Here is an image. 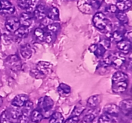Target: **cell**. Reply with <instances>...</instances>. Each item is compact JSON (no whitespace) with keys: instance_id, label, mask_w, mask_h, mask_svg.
Wrapping results in <instances>:
<instances>
[{"instance_id":"obj_1","label":"cell","mask_w":132,"mask_h":123,"mask_svg":"<svg viewBox=\"0 0 132 123\" xmlns=\"http://www.w3.org/2000/svg\"><path fill=\"white\" fill-rule=\"evenodd\" d=\"M92 20L95 27L106 33L107 37L110 38V36L112 32L113 25L110 20L106 17L105 15L100 12H97L93 17Z\"/></svg>"},{"instance_id":"obj_2","label":"cell","mask_w":132,"mask_h":123,"mask_svg":"<svg viewBox=\"0 0 132 123\" xmlns=\"http://www.w3.org/2000/svg\"><path fill=\"white\" fill-rule=\"evenodd\" d=\"M54 105V101L49 96H44L41 97L38 101V107L42 113L43 115L48 114L52 109Z\"/></svg>"},{"instance_id":"obj_3","label":"cell","mask_w":132,"mask_h":123,"mask_svg":"<svg viewBox=\"0 0 132 123\" xmlns=\"http://www.w3.org/2000/svg\"><path fill=\"white\" fill-rule=\"evenodd\" d=\"M110 65H113L116 68H119L126 61V56L124 53H114L108 56Z\"/></svg>"},{"instance_id":"obj_4","label":"cell","mask_w":132,"mask_h":123,"mask_svg":"<svg viewBox=\"0 0 132 123\" xmlns=\"http://www.w3.org/2000/svg\"><path fill=\"white\" fill-rule=\"evenodd\" d=\"M6 64L12 70L18 72L21 70L22 67V62L19 56L16 55H12L7 58Z\"/></svg>"},{"instance_id":"obj_5","label":"cell","mask_w":132,"mask_h":123,"mask_svg":"<svg viewBox=\"0 0 132 123\" xmlns=\"http://www.w3.org/2000/svg\"><path fill=\"white\" fill-rule=\"evenodd\" d=\"M120 112L126 117H131L132 110V100L131 99H126L121 101L119 105Z\"/></svg>"},{"instance_id":"obj_6","label":"cell","mask_w":132,"mask_h":123,"mask_svg":"<svg viewBox=\"0 0 132 123\" xmlns=\"http://www.w3.org/2000/svg\"><path fill=\"white\" fill-rule=\"evenodd\" d=\"M1 6L0 13L3 15L9 16L15 12V7L9 0H1Z\"/></svg>"},{"instance_id":"obj_7","label":"cell","mask_w":132,"mask_h":123,"mask_svg":"<svg viewBox=\"0 0 132 123\" xmlns=\"http://www.w3.org/2000/svg\"><path fill=\"white\" fill-rule=\"evenodd\" d=\"M19 18L15 16H10L5 21V28L9 32H14L20 26Z\"/></svg>"},{"instance_id":"obj_8","label":"cell","mask_w":132,"mask_h":123,"mask_svg":"<svg viewBox=\"0 0 132 123\" xmlns=\"http://www.w3.org/2000/svg\"><path fill=\"white\" fill-rule=\"evenodd\" d=\"M77 5L79 11L85 14H90L94 11L89 0H78Z\"/></svg>"},{"instance_id":"obj_9","label":"cell","mask_w":132,"mask_h":123,"mask_svg":"<svg viewBox=\"0 0 132 123\" xmlns=\"http://www.w3.org/2000/svg\"><path fill=\"white\" fill-rule=\"evenodd\" d=\"M100 113V108L98 107L92 108V110H89L86 114V115L83 117L81 123H92L95 118L98 116Z\"/></svg>"},{"instance_id":"obj_10","label":"cell","mask_w":132,"mask_h":123,"mask_svg":"<svg viewBox=\"0 0 132 123\" xmlns=\"http://www.w3.org/2000/svg\"><path fill=\"white\" fill-rule=\"evenodd\" d=\"M103 112L112 117H118L120 110L117 105L114 103H109L104 106Z\"/></svg>"},{"instance_id":"obj_11","label":"cell","mask_w":132,"mask_h":123,"mask_svg":"<svg viewBox=\"0 0 132 123\" xmlns=\"http://www.w3.org/2000/svg\"><path fill=\"white\" fill-rule=\"evenodd\" d=\"M46 8L43 5H38L32 13L33 17L37 20H42L46 17Z\"/></svg>"},{"instance_id":"obj_12","label":"cell","mask_w":132,"mask_h":123,"mask_svg":"<svg viewBox=\"0 0 132 123\" xmlns=\"http://www.w3.org/2000/svg\"><path fill=\"white\" fill-rule=\"evenodd\" d=\"M29 100L28 96L24 94H21L15 96L12 100L11 104L12 106H16V107L21 108L24 105L27 101Z\"/></svg>"},{"instance_id":"obj_13","label":"cell","mask_w":132,"mask_h":123,"mask_svg":"<svg viewBox=\"0 0 132 123\" xmlns=\"http://www.w3.org/2000/svg\"><path fill=\"white\" fill-rule=\"evenodd\" d=\"M52 67V64L48 61H40L36 65V69L45 76L51 72Z\"/></svg>"},{"instance_id":"obj_14","label":"cell","mask_w":132,"mask_h":123,"mask_svg":"<svg viewBox=\"0 0 132 123\" xmlns=\"http://www.w3.org/2000/svg\"><path fill=\"white\" fill-rule=\"evenodd\" d=\"M89 51L93 53L97 57H102L104 56L106 51V49L102 46L101 44H92L88 48Z\"/></svg>"},{"instance_id":"obj_15","label":"cell","mask_w":132,"mask_h":123,"mask_svg":"<svg viewBox=\"0 0 132 123\" xmlns=\"http://www.w3.org/2000/svg\"><path fill=\"white\" fill-rule=\"evenodd\" d=\"M128 87V81L112 82V90L115 93H122L127 90Z\"/></svg>"},{"instance_id":"obj_16","label":"cell","mask_w":132,"mask_h":123,"mask_svg":"<svg viewBox=\"0 0 132 123\" xmlns=\"http://www.w3.org/2000/svg\"><path fill=\"white\" fill-rule=\"evenodd\" d=\"M33 19V15H32V14H31V13L27 12L22 13L19 18L20 25L29 27L31 25V24H32Z\"/></svg>"},{"instance_id":"obj_17","label":"cell","mask_w":132,"mask_h":123,"mask_svg":"<svg viewBox=\"0 0 132 123\" xmlns=\"http://www.w3.org/2000/svg\"><path fill=\"white\" fill-rule=\"evenodd\" d=\"M101 99H102L101 95L96 94L90 96L86 102V106L89 107L90 108H94L97 107L99 104L101 103Z\"/></svg>"},{"instance_id":"obj_18","label":"cell","mask_w":132,"mask_h":123,"mask_svg":"<svg viewBox=\"0 0 132 123\" xmlns=\"http://www.w3.org/2000/svg\"><path fill=\"white\" fill-rule=\"evenodd\" d=\"M20 54L22 57L24 59H29L33 54V49L32 46L29 44H26L21 47Z\"/></svg>"},{"instance_id":"obj_19","label":"cell","mask_w":132,"mask_h":123,"mask_svg":"<svg viewBox=\"0 0 132 123\" xmlns=\"http://www.w3.org/2000/svg\"><path fill=\"white\" fill-rule=\"evenodd\" d=\"M124 33H125L124 29H122V27H121V28L112 32L110 36V40L116 41L117 43L121 40L123 39Z\"/></svg>"},{"instance_id":"obj_20","label":"cell","mask_w":132,"mask_h":123,"mask_svg":"<svg viewBox=\"0 0 132 123\" xmlns=\"http://www.w3.org/2000/svg\"><path fill=\"white\" fill-rule=\"evenodd\" d=\"M117 48L122 51V53H128L131 50V42L126 39H122L117 43Z\"/></svg>"},{"instance_id":"obj_21","label":"cell","mask_w":132,"mask_h":123,"mask_svg":"<svg viewBox=\"0 0 132 123\" xmlns=\"http://www.w3.org/2000/svg\"><path fill=\"white\" fill-rule=\"evenodd\" d=\"M46 17L52 20H59V11L55 6H52L46 12Z\"/></svg>"},{"instance_id":"obj_22","label":"cell","mask_w":132,"mask_h":123,"mask_svg":"<svg viewBox=\"0 0 132 123\" xmlns=\"http://www.w3.org/2000/svg\"><path fill=\"white\" fill-rule=\"evenodd\" d=\"M6 110L7 111L8 114L9 115V116L10 117V118L13 120H16L19 117V115L21 114V109L19 107H16V106H12V107H10L8 109H6Z\"/></svg>"},{"instance_id":"obj_23","label":"cell","mask_w":132,"mask_h":123,"mask_svg":"<svg viewBox=\"0 0 132 123\" xmlns=\"http://www.w3.org/2000/svg\"><path fill=\"white\" fill-rule=\"evenodd\" d=\"M116 5L119 11L124 12L131 7V2L130 0H119Z\"/></svg>"},{"instance_id":"obj_24","label":"cell","mask_w":132,"mask_h":123,"mask_svg":"<svg viewBox=\"0 0 132 123\" xmlns=\"http://www.w3.org/2000/svg\"><path fill=\"white\" fill-rule=\"evenodd\" d=\"M31 120L34 123H39L43 119V115L39 110H34L31 111L30 115Z\"/></svg>"},{"instance_id":"obj_25","label":"cell","mask_w":132,"mask_h":123,"mask_svg":"<svg viewBox=\"0 0 132 123\" xmlns=\"http://www.w3.org/2000/svg\"><path fill=\"white\" fill-rule=\"evenodd\" d=\"M29 33L28 27L20 26L14 32V35L19 38H23L27 37Z\"/></svg>"},{"instance_id":"obj_26","label":"cell","mask_w":132,"mask_h":123,"mask_svg":"<svg viewBox=\"0 0 132 123\" xmlns=\"http://www.w3.org/2000/svg\"><path fill=\"white\" fill-rule=\"evenodd\" d=\"M128 76L126 73L122 71H117L112 76V81H128Z\"/></svg>"},{"instance_id":"obj_27","label":"cell","mask_w":132,"mask_h":123,"mask_svg":"<svg viewBox=\"0 0 132 123\" xmlns=\"http://www.w3.org/2000/svg\"><path fill=\"white\" fill-rule=\"evenodd\" d=\"M64 118L60 112H54L50 115L49 123H63Z\"/></svg>"},{"instance_id":"obj_28","label":"cell","mask_w":132,"mask_h":123,"mask_svg":"<svg viewBox=\"0 0 132 123\" xmlns=\"http://www.w3.org/2000/svg\"><path fill=\"white\" fill-rule=\"evenodd\" d=\"M86 104H84L82 102H79L76 106L74 107V109L72 111V116H78L79 117L80 115L82 114L86 110Z\"/></svg>"},{"instance_id":"obj_29","label":"cell","mask_w":132,"mask_h":123,"mask_svg":"<svg viewBox=\"0 0 132 123\" xmlns=\"http://www.w3.org/2000/svg\"><path fill=\"white\" fill-rule=\"evenodd\" d=\"M116 16L117 18V19L119 20L120 23H121V24H122V25L127 24L128 23V17L126 15V13H125L124 12L119 11L118 10L116 13Z\"/></svg>"},{"instance_id":"obj_30","label":"cell","mask_w":132,"mask_h":123,"mask_svg":"<svg viewBox=\"0 0 132 123\" xmlns=\"http://www.w3.org/2000/svg\"><path fill=\"white\" fill-rule=\"evenodd\" d=\"M34 35L36 39L39 41H45V32L43 29L41 28H37L34 32Z\"/></svg>"},{"instance_id":"obj_31","label":"cell","mask_w":132,"mask_h":123,"mask_svg":"<svg viewBox=\"0 0 132 123\" xmlns=\"http://www.w3.org/2000/svg\"><path fill=\"white\" fill-rule=\"evenodd\" d=\"M60 26L61 25L59 23H51V24H48V25H47L45 27V29H46V31H47V32H51V33L56 34V33L60 30Z\"/></svg>"},{"instance_id":"obj_32","label":"cell","mask_w":132,"mask_h":123,"mask_svg":"<svg viewBox=\"0 0 132 123\" xmlns=\"http://www.w3.org/2000/svg\"><path fill=\"white\" fill-rule=\"evenodd\" d=\"M58 92L61 94H69L71 92V87L68 85L61 83L58 87Z\"/></svg>"},{"instance_id":"obj_33","label":"cell","mask_w":132,"mask_h":123,"mask_svg":"<svg viewBox=\"0 0 132 123\" xmlns=\"http://www.w3.org/2000/svg\"><path fill=\"white\" fill-rule=\"evenodd\" d=\"M32 109H33V102L28 100L23 106V108L21 109V113L30 116L31 111L33 110Z\"/></svg>"},{"instance_id":"obj_34","label":"cell","mask_w":132,"mask_h":123,"mask_svg":"<svg viewBox=\"0 0 132 123\" xmlns=\"http://www.w3.org/2000/svg\"><path fill=\"white\" fill-rule=\"evenodd\" d=\"M0 123H13V120L9 116L6 110L0 115Z\"/></svg>"},{"instance_id":"obj_35","label":"cell","mask_w":132,"mask_h":123,"mask_svg":"<svg viewBox=\"0 0 132 123\" xmlns=\"http://www.w3.org/2000/svg\"><path fill=\"white\" fill-rule=\"evenodd\" d=\"M98 123H113L112 117L104 114L101 115L98 119Z\"/></svg>"},{"instance_id":"obj_36","label":"cell","mask_w":132,"mask_h":123,"mask_svg":"<svg viewBox=\"0 0 132 123\" xmlns=\"http://www.w3.org/2000/svg\"><path fill=\"white\" fill-rule=\"evenodd\" d=\"M29 115L21 113L19 117L16 119L15 123H28L29 122Z\"/></svg>"},{"instance_id":"obj_37","label":"cell","mask_w":132,"mask_h":123,"mask_svg":"<svg viewBox=\"0 0 132 123\" xmlns=\"http://www.w3.org/2000/svg\"><path fill=\"white\" fill-rule=\"evenodd\" d=\"M94 10H97L101 7L104 0H89Z\"/></svg>"},{"instance_id":"obj_38","label":"cell","mask_w":132,"mask_h":123,"mask_svg":"<svg viewBox=\"0 0 132 123\" xmlns=\"http://www.w3.org/2000/svg\"><path fill=\"white\" fill-rule=\"evenodd\" d=\"M30 74L32 77H34L35 78H37V79H39V78H43V77H45V75L43 74H42L41 72H39L36 69L31 70Z\"/></svg>"},{"instance_id":"obj_39","label":"cell","mask_w":132,"mask_h":123,"mask_svg":"<svg viewBox=\"0 0 132 123\" xmlns=\"http://www.w3.org/2000/svg\"><path fill=\"white\" fill-rule=\"evenodd\" d=\"M80 119L78 116H71L65 120L63 123H79Z\"/></svg>"},{"instance_id":"obj_40","label":"cell","mask_w":132,"mask_h":123,"mask_svg":"<svg viewBox=\"0 0 132 123\" xmlns=\"http://www.w3.org/2000/svg\"><path fill=\"white\" fill-rule=\"evenodd\" d=\"M99 44H101L102 46H104V47H105L107 50L108 48H110V47L111 40L109 38L106 37V38L102 39V40L101 41V42Z\"/></svg>"},{"instance_id":"obj_41","label":"cell","mask_w":132,"mask_h":123,"mask_svg":"<svg viewBox=\"0 0 132 123\" xmlns=\"http://www.w3.org/2000/svg\"><path fill=\"white\" fill-rule=\"evenodd\" d=\"M106 11L109 13H116L118 10L117 8V6L116 5H109L106 8Z\"/></svg>"},{"instance_id":"obj_42","label":"cell","mask_w":132,"mask_h":123,"mask_svg":"<svg viewBox=\"0 0 132 123\" xmlns=\"http://www.w3.org/2000/svg\"><path fill=\"white\" fill-rule=\"evenodd\" d=\"M123 39H126V40H129V41H130V42H131L132 33H131V30L128 31V32H125V33H124Z\"/></svg>"},{"instance_id":"obj_43","label":"cell","mask_w":132,"mask_h":123,"mask_svg":"<svg viewBox=\"0 0 132 123\" xmlns=\"http://www.w3.org/2000/svg\"><path fill=\"white\" fill-rule=\"evenodd\" d=\"M3 102V100L2 97H1V96H0V107H1V106H2Z\"/></svg>"},{"instance_id":"obj_44","label":"cell","mask_w":132,"mask_h":123,"mask_svg":"<svg viewBox=\"0 0 132 123\" xmlns=\"http://www.w3.org/2000/svg\"><path fill=\"white\" fill-rule=\"evenodd\" d=\"M1 0H0V10H1Z\"/></svg>"},{"instance_id":"obj_45","label":"cell","mask_w":132,"mask_h":123,"mask_svg":"<svg viewBox=\"0 0 132 123\" xmlns=\"http://www.w3.org/2000/svg\"><path fill=\"white\" fill-rule=\"evenodd\" d=\"M31 123H34V122H31Z\"/></svg>"}]
</instances>
